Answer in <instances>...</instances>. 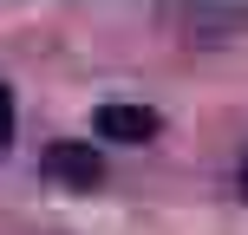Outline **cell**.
<instances>
[{
    "label": "cell",
    "instance_id": "obj_3",
    "mask_svg": "<svg viewBox=\"0 0 248 235\" xmlns=\"http://www.w3.org/2000/svg\"><path fill=\"white\" fill-rule=\"evenodd\" d=\"M13 144V98H7V85H0V150Z\"/></svg>",
    "mask_w": 248,
    "mask_h": 235
},
{
    "label": "cell",
    "instance_id": "obj_2",
    "mask_svg": "<svg viewBox=\"0 0 248 235\" xmlns=\"http://www.w3.org/2000/svg\"><path fill=\"white\" fill-rule=\"evenodd\" d=\"M98 137L105 144H144V137H157V111H150V105H98Z\"/></svg>",
    "mask_w": 248,
    "mask_h": 235
},
{
    "label": "cell",
    "instance_id": "obj_1",
    "mask_svg": "<svg viewBox=\"0 0 248 235\" xmlns=\"http://www.w3.org/2000/svg\"><path fill=\"white\" fill-rule=\"evenodd\" d=\"M46 170L59 176V183H78V189H92L105 176V157L92 144H78V137H59V144H46Z\"/></svg>",
    "mask_w": 248,
    "mask_h": 235
},
{
    "label": "cell",
    "instance_id": "obj_4",
    "mask_svg": "<svg viewBox=\"0 0 248 235\" xmlns=\"http://www.w3.org/2000/svg\"><path fill=\"white\" fill-rule=\"evenodd\" d=\"M235 189L248 196V144H242V157H235Z\"/></svg>",
    "mask_w": 248,
    "mask_h": 235
}]
</instances>
